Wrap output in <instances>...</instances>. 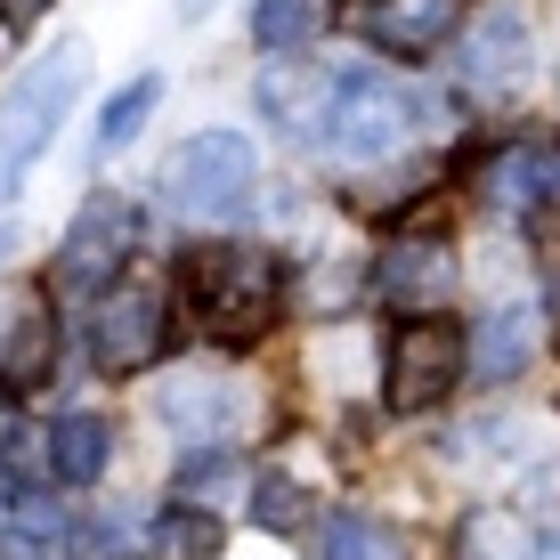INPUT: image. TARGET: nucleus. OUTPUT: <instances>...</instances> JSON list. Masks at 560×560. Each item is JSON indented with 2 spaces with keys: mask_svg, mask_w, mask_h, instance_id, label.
I'll use <instances>...</instances> for the list:
<instances>
[{
  "mask_svg": "<svg viewBox=\"0 0 560 560\" xmlns=\"http://www.w3.org/2000/svg\"><path fill=\"white\" fill-rule=\"evenodd\" d=\"M179 293L220 350H253L284 308V260L268 244H196L179 260Z\"/></svg>",
  "mask_w": 560,
  "mask_h": 560,
  "instance_id": "obj_1",
  "label": "nucleus"
},
{
  "mask_svg": "<svg viewBox=\"0 0 560 560\" xmlns=\"http://www.w3.org/2000/svg\"><path fill=\"white\" fill-rule=\"evenodd\" d=\"M82 82H90V49L57 42L49 57H33V66L0 90V203L25 187L33 154L57 139V122H66V106L82 98Z\"/></svg>",
  "mask_w": 560,
  "mask_h": 560,
  "instance_id": "obj_2",
  "label": "nucleus"
},
{
  "mask_svg": "<svg viewBox=\"0 0 560 560\" xmlns=\"http://www.w3.org/2000/svg\"><path fill=\"white\" fill-rule=\"evenodd\" d=\"M163 196L179 220H203V228H228L244 220L260 196V147L244 130H196L179 154L163 163Z\"/></svg>",
  "mask_w": 560,
  "mask_h": 560,
  "instance_id": "obj_3",
  "label": "nucleus"
},
{
  "mask_svg": "<svg viewBox=\"0 0 560 560\" xmlns=\"http://www.w3.org/2000/svg\"><path fill=\"white\" fill-rule=\"evenodd\" d=\"M415 130V90L390 82V73L374 66H341L334 73V106H325V147L341 154V163H382V154H398Z\"/></svg>",
  "mask_w": 560,
  "mask_h": 560,
  "instance_id": "obj_4",
  "label": "nucleus"
},
{
  "mask_svg": "<svg viewBox=\"0 0 560 560\" xmlns=\"http://www.w3.org/2000/svg\"><path fill=\"white\" fill-rule=\"evenodd\" d=\"M463 382H471V365H463V325L455 317H398L390 374H382L390 415H439Z\"/></svg>",
  "mask_w": 560,
  "mask_h": 560,
  "instance_id": "obj_5",
  "label": "nucleus"
},
{
  "mask_svg": "<svg viewBox=\"0 0 560 560\" xmlns=\"http://www.w3.org/2000/svg\"><path fill=\"white\" fill-rule=\"evenodd\" d=\"M171 341V308H163V284L147 277H114L98 308H90V358L106 365V374H139V365L163 358Z\"/></svg>",
  "mask_w": 560,
  "mask_h": 560,
  "instance_id": "obj_6",
  "label": "nucleus"
},
{
  "mask_svg": "<svg viewBox=\"0 0 560 560\" xmlns=\"http://www.w3.org/2000/svg\"><path fill=\"white\" fill-rule=\"evenodd\" d=\"M130 244H139V211H130V196H90L82 211H73L66 244H57V293H106L114 277H122Z\"/></svg>",
  "mask_w": 560,
  "mask_h": 560,
  "instance_id": "obj_7",
  "label": "nucleus"
},
{
  "mask_svg": "<svg viewBox=\"0 0 560 560\" xmlns=\"http://www.w3.org/2000/svg\"><path fill=\"white\" fill-rule=\"evenodd\" d=\"M374 301L398 317H447L455 308V244L447 236H390L374 260Z\"/></svg>",
  "mask_w": 560,
  "mask_h": 560,
  "instance_id": "obj_8",
  "label": "nucleus"
},
{
  "mask_svg": "<svg viewBox=\"0 0 560 560\" xmlns=\"http://www.w3.org/2000/svg\"><path fill=\"white\" fill-rule=\"evenodd\" d=\"M455 73L479 90V98L520 90V82H528V16H520V9H479L471 25H463Z\"/></svg>",
  "mask_w": 560,
  "mask_h": 560,
  "instance_id": "obj_9",
  "label": "nucleus"
},
{
  "mask_svg": "<svg viewBox=\"0 0 560 560\" xmlns=\"http://www.w3.org/2000/svg\"><path fill=\"white\" fill-rule=\"evenodd\" d=\"M154 415H163L187 447H228L236 422H244V382H228V374H171L163 390H154Z\"/></svg>",
  "mask_w": 560,
  "mask_h": 560,
  "instance_id": "obj_10",
  "label": "nucleus"
},
{
  "mask_svg": "<svg viewBox=\"0 0 560 560\" xmlns=\"http://www.w3.org/2000/svg\"><path fill=\"white\" fill-rule=\"evenodd\" d=\"M455 16H463V0H358L365 42L390 57H431L455 33Z\"/></svg>",
  "mask_w": 560,
  "mask_h": 560,
  "instance_id": "obj_11",
  "label": "nucleus"
},
{
  "mask_svg": "<svg viewBox=\"0 0 560 560\" xmlns=\"http://www.w3.org/2000/svg\"><path fill=\"white\" fill-rule=\"evenodd\" d=\"M488 203L495 211H545L560 196V147L552 139H512V147H495L488 154Z\"/></svg>",
  "mask_w": 560,
  "mask_h": 560,
  "instance_id": "obj_12",
  "label": "nucleus"
},
{
  "mask_svg": "<svg viewBox=\"0 0 560 560\" xmlns=\"http://www.w3.org/2000/svg\"><path fill=\"white\" fill-rule=\"evenodd\" d=\"M49 365H57V317L42 301H16L0 325V390H33Z\"/></svg>",
  "mask_w": 560,
  "mask_h": 560,
  "instance_id": "obj_13",
  "label": "nucleus"
},
{
  "mask_svg": "<svg viewBox=\"0 0 560 560\" xmlns=\"http://www.w3.org/2000/svg\"><path fill=\"white\" fill-rule=\"evenodd\" d=\"M528 350H536V317H528V308H488V317L463 334V365H471L479 382L520 374V365H528Z\"/></svg>",
  "mask_w": 560,
  "mask_h": 560,
  "instance_id": "obj_14",
  "label": "nucleus"
},
{
  "mask_svg": "<svg viewBox=\"0 0 560 560\" xmlns=\"http://www.w3.org/2000/svg\"><path fill=\"white\" fill-rule=\"evenodd\" d=\"M455 560H560L552 536H536L520 512H471L463 520V536H455Z\"/></svg>",
  "mask_w": 560,
  "mask_h": 560,
  "instance_id": "obj_15",
  "label": "nucleus"
},
{
  "mask_svg": "<svg viewBox=\"0 0 560 560\" xmlns=\"http://www.w3.org/2000/svg\"><path fill=\"white\" fill-rule=\"evenodd\" d=\"M260 106L277 114L293 139H325V106H334V73L301 66V73H268L260 82Z\"/></svg>",
  "mask_w": 560,
  "mask_h": 560,
  "instance_id": "obj_16",
  "label": "nucleus"
},
{
  "mask_svg": "<svg viewBox=\"0 0 560 560\" xmlns=\"http://www.w3.org/2000/svg\"><path fill=\"white\" fill-rule=\"evenodd\" d=\"M66 552L73 560H147V520L130 504H106V512H90L82 528H66Z\"/></svg>",
  "mask_w": 560,
  "mask_h": 560,
  "instance_id": "obj_17",
  "label": "nucleus"
},
{
  "mask_svg": "<svg viewBox=\"0 0 560 560\" xmlns=\"http://www.w3.org/2000/svg\"><path fill=\"white\" fill-rule=\"evenodd\" d=\"M325 25V0H253V49L268 57H301Z\"/></svg>",
  "mask_w": 560,
  "mask_h": 560,
  "instance_id": "obj_18",
  "label": "nucleus"
},
{
  "mask_svg": "<svg viewBox=\"0 0 560 560\" xmlns=\"http://www.w3.org/2000/svg\"><path fill=\"white\" fill-rule=\"evenodd\" d=\"M211 552H220V520L196 504H171L147 528V560H211Z\"/></svg>",
  "mask_w": 560,
  "mask_h": 560,
  "instance_id": "obj_19",
  "label": "nucleus"
},
{
  "mask_svg": "<svg viewBox=\"0 0 560 560\" xmlns=\"http://www.w3.org/2000/svg\"><path fill=\"white\" fill-rule=\"evenodd\" d=\"M154 98H163V82H154V73H139V82H130L122 98L106 106V122H98V154H122L130 139H139L147 114H154Z\"/></svg>",
  "mask_w": 560,
  "mask_h": 560,
  "instance_id": "obj_20",
  "label": "nucleus"
},
{
  "mask_svg": "<svg viewBox=\"0 0 560 560\" xmlns=\"http://www.w3.org/2000/svg\"><path fill=\"white\" fill-rule=\"evenodd\" d=\"M325 560H407V552H398V536H390V528H374V520L341 512L334 528H325Z\"/></svg>",
  "mask_w": 560,
  "mask_h": 560,
  "instance_id": "obj_21",
  "label": "nucleus"
},
{
  "mask_svg": "<svg viewBox=\"0 0 560 560\" xmlns=\"http://www.w3.org/2000/svg\"><path fill=\"white\" fill-rule=\"evenodd\" d=\"M260 520H268V528H293V520H301V495H293V479H277V471H268L260 479V504H253Z\"/></svg>",
  "mask_w": 560,
  "mask_h": 560,
  "instance_id": "obj_22",
  "label": "nucleus"
},
{
  "mask_svg": "<svg viewBox=\"0 0 560 560\" xmlns=\"http://www.w3.org/2000/svg\"><path fill=\"white\" fill-rule=\"evenodd\" d=\"M545 284H552V325H560V236H545Z\"/></svg>",
  "mask_w": 560,
  "mask_h": 560,
  "instance_id": "obj_23",
  "label": "nucleus"
},
{
  "mask_svg": "<svg viewBox=\"0 0 560 560\" xmlns=\"http://www.w3.org/2000/svg\"><path fill=\"white\" fill-rule=\"evenodd\" d=\"M42 9H49V0H0V25H33Z\"/></svg>",
  "mask_w": 560,
  "mask_h": 560,
  "instance_id": "obj_24",
  "label": "nucleus"
},
{
  "mask_svg": "<svg viewBox=\"0 0 560 560\" xmlns=\"http://www.w3.org/2000/svg\"><path fill=\"white\" fill-rule=\"evenodd\" d=\"M203 9H211V0H179V16H203Z\"/></svg>",
  "mask_w": 560,
  "mask_h": 560,
  "instance_id": "obj_25",
  "label": "nucleus"
},
{
  "mask_svg": "<svg viewBox=\"0 0 560 560\" xmlns=\"http://www.w3.org/2000/svg\"><path fill=\"white\" fill-rule=\"evenodd\" d=\"M0 260H9V228H0Z\"/></svg>",
  "mask_w": 560,
  "mask_h": 560,
  "instance_id": "obj_26",
  "label": "nucleus"
}]
</instances>
